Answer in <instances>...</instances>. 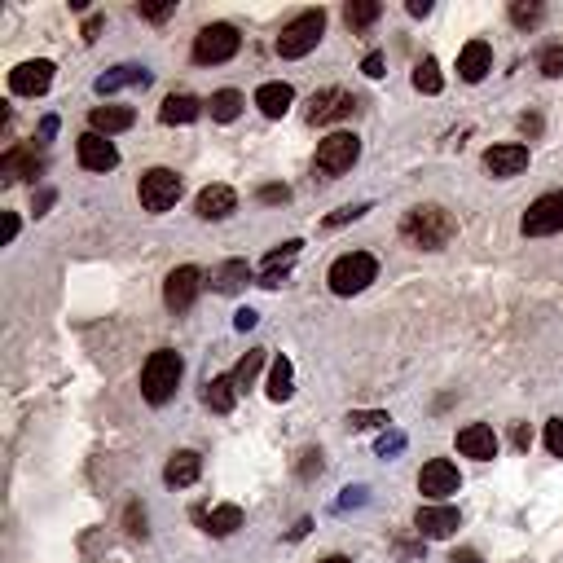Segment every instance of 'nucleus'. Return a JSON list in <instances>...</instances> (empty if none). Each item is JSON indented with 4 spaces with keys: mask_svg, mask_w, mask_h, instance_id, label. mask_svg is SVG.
<instances>
[{
    "mask_svg": "<svg viewBox=\"0 0 563 563\" xmlns=\"http://www.w3.org/2000/svg\"><path fill=\"white\" fill-rule=\"evenodd\" d=\"M454 234H458V220L449 216L445 207H436V203L414 207V212H405V220H401V238L410 242V247H418V251L449 247V238Z\"/></svg>",
    "mask_w": 563,
    "mask_h": 563,
    "instance_id": "f257e3e1",
    "label": "nucleus"
},
{
    "mask_svg": "<svg viewBox=\"0 0 563 563\" xmlns=\"http://www.w3.org/2000/svg\"><path fill=\"white\" fill-rule=\"evenodd\" d=\"M181 374H185L181 352H172V348L150 352V361L141 366V396H146L150 405H168L176 383H181Z\"/></svg>",
    "mask_w": 563,
    "mask_h": 563,
    "instance_id": "f03ea898",
    "label": "nucleus"
},
{
    "mask_svg": "<svg viewBox=\"0 0 563 563\" xmlns=\"http://www.w3.org/2000/svg\"><path fill=\"white\" fill-rule=\"evenodd\" d=\"M374 278H379V260H374L370 251H348V256H339L326 273L335 295H361Z\"/></svg>",
    "mask_w": 563,
    "mask_h": 563,
    "instance_id": "7ed1b4c3",
    "label": "nucleus"
},
{
    "mask_svg": "<svg viewBox=\"0 0 563 563\" xmlns=\"http://www.w3.org/2000/svg\"><path fill=\"white\" fill-rule=\"evenodd\" d=\"M322 36H326V14H322V9H304V14H295L282 27L278 53H282V58H304V53L317 49V40H322Z\"/></svg>",
    "mask_w": 563,
    "mask_h": 563,
    "instance_id": "20e7f679",
    "label": "nucleus"
},
{
    "mask_svg": "<svg viewBox=\"0 0 563 563\" xmlns=\"http://www.w3.org/2000/svg\"><path fill=\"white\" fill-rule=\"evenodd\" d=\"M238 44H242V36L229 27V22H212V27H203L194 36V62H203V66L229 62L238 53Z\"/></svg>",
    "mask_w": 563,
    "mask_h": 563,
    "instance_id": "39448f33",
    "label": "nucleus"
},
{
    "mask_svg": "<svg viewBox=\"0 0 563 563\" xmlns=\"http://www.w3.org/2000/svg\"><path fill=\"white\" fill-rule=\"evenodd\" d=\"M137 194H141V207H146V212H168V207H176V198H181V176L172 168H150L141 176Z\"/></svg>",
    "mask_w": 563,
    "mask_h": 563,
    "instance_id": "423d86ee",
    "label": "nucleus"
},
{
    "mask_svg": "<svg viewBox=\"0 0 563 563\" xmlns=\"http://www.w3.org/2000/svg\"><path fill=\"white\" fill-rule=\"evenodd\" d=\"M357 159H361V141L352 132H330L322 146H317V172L322 176H344Z\"/></svg>",
    "mask_w": 563,
    "mask_h": 563,
    "instance_id": "0eeeda50",
    "label": "nucleus"
},
{
    "mask_svg": "<svg viewBox=\"0 0 563 563\" xmlns=\"http://www.w3.org/2000/svg\"><path fill=\"white\" fill-rule=\"evenodd\" d=\"M520 229H524V238H550V234H559V229H563V190L537 198V203L524 212Z\"/></svg>",
    "mask_w": 563,
    "mask_h": 563,
    "instance_id": "6e6552de",
    "label": "nucleus"
},
{
    "mask_svg": "<svg viewBox=\"0 0 563 563\" xmlns=\"http://www.w3.org/2000/svg\"><path fill=\"white\" fill-rule=\"evenodd\" d=\"M357 106V93H348V88H322L308 102V124H335V119H348Z\"/></svg>",
    "mask_w": 563,
    "mask_h": 563,
    "instance_id": "1a4fd4ad",
    "label": "nucleus"
},
{
    "mask_svg": "<svg viewBox=\"0 0 563 563\" xmlns=\"http://www.w3.org/2000/svg\"><path fill=\"white\" fill-rule=\"evenodd\" d=\"M198 286H203V273H198L194 264H181V269H172L168 282H163V304H168L172 313H185V308H194V300H198Z\"/></svg>",
    "mask_w": 563,
    "mask_h": 563,
    "instance_id": "9d476101",
    "label": "nucleus"
},
{
    "mask_svg": "<svg viewBox=\"0 0 563 563\" xmlns=\"http://www.w3.org/2000/svg\"><path fill=\"white\" fill-rule=\"evenodd\" d=\"M458 484H462V476H458V467L449 458H432L423 467V476H418V493H427L432 502H440V498H449V493H458Z\"/></svg>",
    "mask_w": 563,
    "mask_h": 563,
    "instance_id": "9b49d317",
    "label": "nucleus"
},
{
    "mask_svg": "<svg viewBox=\"0 0 563 563\" xmlns=\"http://www.w3.org/2000/svg\"><path fill=\"white\" fill-rule=\"evenodd\" d=\"M414 528H418V537H432V542H440V537H454L458 533L462 515H458V506H418Z\"/></svg>",
    "mask_w": 563,
    "mask_h": 563,
    "instance_id": "f8f14e48",
    "label": "nucleus"
},
{
    "mask_svg": "<svg viewBox=\"0 0 563 563\" xmlns=\"http://www.w3.org/2000/svg\"><path fill=\"white\" fill-rule=\"evenodd\" d=\"M75 154H80V163H84L88 172H110V168H119L115 141L102 137V132H84V137L75 141Z\"/></svg>",
    "mask_w": 563,
    "mask_h": 563,
    "instance_id": "ddd939ff",
    "label": "nucleus"
},
{
    "mask_svg": "<svg viewBox=\"0 0 563 563\" xmlns=\"http://www.w3.org/2000/svg\"><path fill=\"white\" fill-rule=\"evenodd\" d=\"M49 84H53V62H22L14 66V75H9V88H14L18 97H40V93H49Z\"/></svg>",
    "mask_w": 563,
    "mask_h": 563,
    "instance_id": "4468645a",
    "label": "nucleus"
},
{
    "mask_svg": "<svg viewBox=\"0 0 563 563\" xmlns=\"http://www.w3.org/2000/svg\"><path fill=\"white\" fill-rule=\"evenodd\" d=\"M458 449L476 462H493L498 458V432H493L489 423H471L458 432Z\"/></svg>",
    "mask_w": 563,
    "mask_h": 563,
    "instance_id": "2eb2a0df",
    "label": "nucleus"
},
{
    "mask_svg": "<svg viewBox=\"0 0 563 563\" xmlns=\"http://www.w3.org/2000/svg\"><path fill=\"white\" fill-rule=\"evenodd\" d=\"M489 71H493V44H489V40L462 44V53H458V75H462V80H467V84H480Z\"/></svg>",
    "mask_w": 563,
    "mask_h": 563,
    "instance_id": "dca6fc26",
    "label": "nucleus"
},
{
    "mask_svg": "<svg viewBox=\"0 0 563 563\" xmlns=\"http://www.w3.org/2000/svg\"><path fill=\"white\" fill-rule=\"evenodd\" d=\"M484 168H489L493 176H520L528 168V146H520V141H506V146L484 150Z\"/></svg>",
    "mask_w": 563,
    "mask_h": 563,
    "instance_id": "f3484780",
    "label": "nucleus"
},
{
    "mask_svg": "<svg viewBox=\"0 0 563 563\" xmlns=\"http://www.w3.org/2000/svg\"><path fill=\"white\" fill-rule=\"evenodd\" d=\"M194 212L203 220H225L229 212H238V194L229 185H207V190H198Z\"/></svg>",
    "mask_w": 563,
    "mask_h": 563,
    "instance_id": "a211bd4d",
    "label": "nucleus"
},
{
    "mask_svg": "<svg viewBox=\"0 0 563 563\" xmlns=\"http://www.w3.org/2000/svg\"><path fill=\"white\" fill-rule=\"evenodd\" d=\"M300 247H304V242L291 238V242H282V251H269V256H264V273H260L264 291H278L282 278H286V269H291L295 256H300Z\"/></svg>",
    "mask_w": 563,
    "mask_h": 563,
    "instance_id": "6ab92c4d",
    "label": "nucleus"
},
{
    "mask_svg": "<svg viewBox=\"0 0 563 563\" xmlns=\"http://www.w3.org/2000/svg\"><path fill=\"white\" fill-rule=\"evenodd\" d=\"M295 102V88L291 84H282V80H273V84H260L256 88V106H260V115L264 119H282L286 110H291Z\"/></svg>",
    "mask_w": 563,
    "mask_h": 563,
    "instance_id": "aec40b11",
    "label": "nucleus"
},
{
    "mask_svg": "<svg viewBox=\"0 0 563 563\" xmlns=\"http://www.w3.org/2000/svg\"><path fill=\"white\" fill-rule=\"evenodd\" d=\"M40 172H44V163L36 159V150L14 146L5 159H0V176H5V181H36Z\"/></svg>",
    "mask_w": 563,
    "mask_h": 563,
    "instance_id": "412c9836",
    "label": "nucleus"
},
{
    "mask_svg": "<svg viewBox=\"0 0 563 563\" xmlns=\"http://www.w3.org/2000/svg\"><path fill=\"white\" fill-rule=\"evenodd\" d=\"M88 132H102V137H115V132H128L137 124V115H132L128 106H93V115H88Z\"/></svg>",
    "mask_w": 563,
    "mask_h": 563,
    "instance_id": "4be33fe9",
    "label": "nucleus"
},
{
    "mask_svg": "<svg viewBox=\"0 0 563 563\" xmlns=\"http://www.w3.org/2000/svg\"><path fill=\"white\" fill-rule=\"evenodd\" d=\"M203 476V458L194 454V449H181V454L168 458V467H163V480L172 484V489H185V484H194Z\"/></svg>",
    "mask_w": 563,
    "mask_h": 563,
    "instance_id": "5701e85b",
    "label": "nucleus"
},
{
    "mask_svg": "<svg viewBox=\"0 0 563 563\" xmlns=\"http://www.w3.org/2000/svg\"><path fill=\"white\" fill-rule=\"evenodd\" d=\"M247 282H251V264L247 260H225V264H216L212 269V291H220V295H238Z\"/></svg>",
    "mask_w": 563,
    "mask_h": 563,
    "instance_id": "b1692460",
    "label": "nucleus"
},
{
    "mask_svg": "<svg viewBox=\"0 0 563 563\" xmlns=\"http://www.w3.org/2000/svg\"><path fill=\"white\" fill-rule=\"evenodd\" d=\"M198 115H203V102H198L194 93H172V97H163V106H159L163 124H194Z\"/></svg>",
    "mask_w": 563,
    "mask_h": 563,
    "instance_id": "393cba45",
    "label": "nucleus"
},
{
    "mask_svg": "<svg viewBox=\"0 0 563 563\" xmlns=\"http://www.w3.org/2000/svg\"><path fill=\"white\" fill-rule=\"evenodd\" d=\"M234 401H238L234 374H216V379H207V388H203V405H207V410L229 414V410H234Z\"/></svg>",
    "mask_w": 563,
    "mask_h": 563,
    "instance_id": "a878e982",
    "label": "nucleus"
},
{
    "mask_svg": "<svg viewBox=\"0 0 563 563\" xmlns=\"http://www.w3.org/2000/svg\"><path fill=\"white\" fill-rule=\"evenodd\" d=\"M124 84L146 88V84H150V71H146V66H115V71H106L102 80H97V93L110 97V93H119Z\"/></svg>",
    "mask_w": 563,
    "mask_h": 563,
    "instance_id": "bb28decb",
    "label": "nucleus"
},
{
    "mask_svg": "<svg viewBox=\"0 0 563 563\" xmlns=\"http://www.w3.org/2000/svg\"><path fill=\"white\" fill-rule=\"evenodd\" d=\"M198 520H203V528H207L212 537H229V533H238V528H242V506L225 502V506H216V511L198 515Z\"/></svg>",
    "mask_w": 563,
    "mask_h": 563,
    "instance_id": "cd10ccee",
    "label": "nucleus"
},
{
    "mask_svg": "<svg viewBox=\"0 0 563 563\" xmlns=\"http://www.w3.org/2000/svg\"><path fill=\"white\" fill-rule=\"evenodd\" d=\"M291 392H295V366L286 357L273 361V370H269V401H291Z\"/></svg>",
    "mask_w": 563,
    "mask_h": 563,
    "instance_id": "c85d7f7f",
    "label": "nucleus"
},
{
    "mask_svg": "<svg viewBox=\"0 0 563 563\" xmlns=\"http://www.w3.org/2000/svg\"><path fill=\"white\" fill-rule=\"evenodd\" d=\"M212 119L216 124H234V119L242 115V93L238 88H220V93H212Z\"/></svg>",
    "mask_w": 563,
    "mask_h": 563,
    "instance_id": "c756f323",
    "label": "nucleus"
},
{
    "mask_svg": "<svg viewBox=\"0 0 563 563\" xmlns=\"http://www.w3.org/2000/svg\"><path fill=\"white\" fill-rule=\"evenodd\" d=\"M379 14H383L379 0H352V5L344 9V22H348L352 31H361V27H370V22L379 18Z\"/></svg>",
    "mask_w": 563,
    "mask_h": 563,
    "instance_id": "7c9ffc66",
    "label": "nucleus"
},
{
    "mask_svg": "<svg viewBox=\"0 0 563 563\" xmlns=\"http://www.w3.org/2000/svg\"><path fill=\"white\" fill-rule=\"evenodd\" d=\"M440 84H445V80H440V66H436V58H423V62L414 66V88H418V93L432 97V93H440Z\"/></svg>",
    "mask_w": 563,
    "mask_h": 563,
    "instance_id": "2f4dec72",
    "label": "nucleus"
},
{
    "mask_svg": "<svg viewBox=\"0 0 563 563\" xmlns=\"http://www.w3.org/2000/svg\"><path fill=\"white\" fill-rule=\"evenodd\" d=\"M260 366H264V348H256V352H247V357L238 361V370H234V383H238V392H247L251 383H256V374H260Z\"/></svg>",
    "mask_w": 563,
    "mask_h": 563,
    "instance_id": "473e14b6",
    "label": "nucleus"
},
{
    "mask_svg": "<svg viewBox=\"0 0 563 563\" xmlns=\"http://www.w3.org/2000/svg\"><path fill=\"white\" fill-rule=\"evenodd\" d=\"M392 418L383 414V410H357V414H348V427L352 432H370V427H388Z\"/></svg>",
    "mask_w": 563,
    "mask_h": 563,
    "instance_id": "72a5a7b5",
    "label": "nucleus"
},
{
    "mask_svg": "<svg viewBox=\"0 0 563 563\" xmlns=\"http://www.w3.org/2000/svg\"><path fill=\"white\" fill-rule=\"evenodd\" d=\"M542 14H546L542 5H524V0H515V5H511V22H515V27H537Z\"/></svg>",
    "mask_w": 563,
    "mask_h": 563,
    "instance_id": "f704fd0d",
    "label": "nucleus"
},
{
    "mask_svg": "<svg viewBox=\"0 0 563 563\" xmlns=\"http://www.w3.org/2000/svg\"><path fill=\"white\" fill-rule=\"evenodd\" d=\"M542 75H550V80L563 75V44H546L542 49Z\"/></svg>",
    "mask_w": 563,
    "mask_h": 563,
    "instance_id": "c9c22d12",
    "label": "nucleus"
},
{
    "mask_svg": "<svg viewBox=\"0 0 563 563\" xmlns=\"http://www.w3.org/2000/svg\"><path fill=\"white\" fill-rule=\"evenodd\" d=\"M546 449L555 458H563V418H550L546 423Z\"/></svg>",
    "mask_w": 563,
    "mask_h": 563,
    "instance_id": "e433bc0d",
    "label": "nucleus"
},
{
    "mask_svg": "<svg viewBox=\"0 0 563 563\" xmlns=\"http://www.w3.org/2000/svg\"><path fill=\"white\" fill-rule=\"evenodd\" d=\"M366 212H370V207H366V203H357V207H339V212H335V216H330V220H326V225H330V229H335V225H348V220H357V216H366Z\"/></svg>",
    "mask_w": 563,
    "mask_h": 563,
    "instance_id": "4c0bfd02",
    "label": "nucleus"
},
{
    "mask_svg": "<svg viewBox=\"0 0 563 563\" xmlns=\"http://www.w3.org/2000/svg\"><path fill=\"white\" fill-rule=\"evenodd\" d=\"M317 471H322V449H304V462H300V476L313 480Z\"/></svg>",
    "mask_w": 563,
    "mask_h": 563,
    "instance_id": "58836bf2",
    "label": "nucleus"
},
{
    "mask_svg": "<svg viewBox=\"0 0 563 563\" xmlns=\"http://www.w3.org/2000/svg\"><path fill=\"white\" fill-rule=\"evenodd\" d=\"M260 203H291V190L286 185H260Z\"/></svg>",
    "mask_w": 563,
    "mask_h": 563,
    "instance_id": "ea45409f",
    "label": "nucleus"
},
{
    "mask_svg": "<svg viewBox=\"0 0 563 563\" xmlns=\"http://www.w3.org/2000/svg\"><path fill=\"white\" fill-rule=\"evenodd\" d=\"M401 449H405V436H401V432L379 436V458H392V454H401Z\"/></svg>",
    "mask_w": 563,
    "mask_h": 563,
    "instance_id": "a19ab883",
    "label": "nucleus"
},
{
    "mask_svg": "<svg viewBox=\"0 0 563 563\" xmlns=\"http://www.w3.org/2000/svg\"><path fill=\"white\" fill-rule=\"evenodd\" d=\"M137 14H141V18H150V22H163V18H172V14H176V5H172V0H168V5H141Z\"/></svg>",
    "mask_w": 563,
    "mask_h": 563,
    "instance_id": "79ce46f5",
    "label": "nucleus"
},
{
    "mask_svg": "<svg viewBox=\"0 0 563 563\" xmlns=\"http://www.w3.org/2000/svg\"><path fill=\"white\" fill-rule=\"evenodd\" d=\"M352 506H366V489H344V498H339V511H352Z\"/></svg>",
    "mask_w": 563,
    "mask_h": 563,
    "instance_id": "37998d69",
    "label": "nucleus"
},
{
    "mask_svg": "<svg viewBox=\"0 0 563 563\" xmlns=\"http://www.w3.org/2000/svg\"><path fill=\"white\" fill-rule=\"evenodd\" d=\"M128 533H146V511L141 506H128Z\"/></svg>",
    "mask_w": 563,
    "mask_h": 563,
    "instance_id": "c03bdc74",
    "label": "nucleus"
},
{
    "mask_svg": "<svg viewBox=\"0 0 563 563\" xmlns=\"http://www.w3.org/2000/svg\"><path fill=\"white\" fill-rule=\"evenodd\" d=\"M361 71H366L370 80H379V75H383V53H370V58L361 62Z\"/></svg>",
    "mask_w": 563,
    "mask_h": 563,
    "instance_id": "a18cd8bd",
    "label": "nucleus"
},
{
    "mask_svg": "<svg viewBox=\"0 0 563 563\" xmlns=\"http://www.w3.org/2000/svg\"><path fill=\"white\" fill-rule=\"evenodd\" d=\"M256 322H260V317L251 313V308H242V313H234V326H238V330H251Z\"/></svg>",
    "mask_w": 563,
    "mask_h": 563,
    "instance_id": "49530a36",
    "label": "nucleus"
},
{
    "mask_svg": "<svg viewBox=\"0 0 563 563\" xmlns=\"http://www.w3.org/2000/svg\"><path fill=\"white\" fill-rule=\"evenodd\" d=\"M410 14L414 18H427V14H432V0H410Z\"/></svg>",
    "mask_w": 563,
    "mask_h": 563,
    "instance_id": "de8ad7c7",
    "label": "nucleus"
},
{
    "mask_svg": "<svg viewBox=\"0 0 563 563\" xmlns=\"http://www.w3.org/2000/svg\"><path fill=\"white\" fill-rule=\"evenodd\" d=\"M97 31H102V18H88V22H84V40L93 44V40H97Z\"/></svg>",
    "mask_w": 563,
    "mask_h": 563,
    "instance_id": "09e8293b",
    "label": "nucleus"
},
{
    "mask_svg": "<svg viewBox=\"0 0 563 563\" xmlns=\"http://www.w3.org/2000/svg\"><path fill=\"white\" fill-rule=\"evenodd\" d=\"M14 238H18V216L9 212V216H5V242H14Z\"/></svg>",
    "mask_w": 563,
    "mask_h": 563,
    "instance_id": "8fccbe9b",
    "label": "nucleus"
},
{
    "mask_svg": "<svg viewBox=\"0 0 563 563\" xmlns=\"http://www.w3.org/2000/svg\"><path fill=\"white\" fill-rule=\"evenodd\" d=\"M449 563H480V555H476V550H454V559H449Z\"/></svg>",
    "mask_w": 563,
    "mask_h": 563,
    "instance_id": "3c124183",
    "label": "nucleus"
},
{
    "mask_svg": "<svg viewBox=\"0 0 563 563\" xmlns=\"http://www.w3.org/2000/svg\"><path fill=\"white\" fill-rule=\"evenodd\" d=\"M515 445L528 449V445H533V432H528V427H515Z\"/></svg>",
    "mask_w": 563,
    "mask_h": 563,
    "instance_id": "603ef678",
    "label": "nucleus"
},
{
    "mask_svg": "<svg viewBox=\"0 0 563 563\" xmlns=\"http://www.w3.org/2000/svg\"><path fill=\"white\" fill-rule=\"evenodd\" d=\"M53 132H58V119H53V115H49V119H44V124H40V137H44V141H49V137H53Z\"/></svg>",
    "mask_w": 563,
    "mask_h": 563,
    "instance_id": "864d4df0",
    "label": "nucleus"
},
{
    "mask_svg": "<svg viewBox=\"0 0 563 563\" xmlns=\"http://www.w3.org/2000/svg\"><path fill=\"white\" fill-rule=\"evenodd\" d=\"M308 528H313V520H300V524H295V528H291V542H300V537L308 533Z\"/></svg>",
    "mask_w": 563,
    "mask_h": 563,
    "instance_id": "5fc2aeb1",
    "label": "nucleus"
},
{
    "mask_svg": "<svg viewBox=\"0 0 563 563\" xmlns=\"http://www.w3.org/2000/svg\"><path fill=\"white\" fill-rule=\"evenodd\" d=\"M322 563H352L348 555H330V559H322Z\"/></svg>",
    "mask_w": 563,
    "mask_h": 563,
    "instance_id": "6e6d98bb",
    "label": "nucleus"
}]
</instances>
